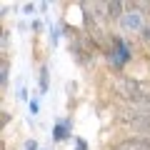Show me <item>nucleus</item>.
<instances>
[{"instance_id": "1", "label": "nucleus", "mask_w": 150, "mask_h": 150, "mask_svg": "<svg viewBox=\"0 0 150 150\" xmlns=\"http://www.w3.org/2000/svg\"><path fill=\"white\" fill-rule=\"evenodd\" d=\"M120 25L125 28V30H143V13L138 10V8H130L128 13L123 15V20H120Z\"/></svg>"}, {"instance_id": "2", "label": "nucleus", "mask_w": 150, "mask_h": 150, "mask_svg": "<svg viewBox=\"0 0 150 150\" xmlns=\"http://www.w3.org/2000/svg\"><path fill=\"white\" fill-rule=\"evenodd\" d=\"M115 150H150V143H148V140H140V138L123 140L120 145H115Z\"/></svg>"}, {"instance_id": "3", "label": "nucleus", "mask_w": 150, "mask_h": 150, "mask_svg": "<svg viewBox=\"0 0 150 150\" xmlns=\"http://www.w3.org/2000/svg\"><path fill=\"white\" fill-rule=\"evenodd\" d=\"M133 128L138 130V133H150V112H140L138 118H135Z\"/></svg>"}, {"instance_id": "4", "label": "nucleus", "mask_w": 150, "mask_h": 150, "mask_svg": "<svg viewBox=\"0 0 150 150\" xmlns=\"http://www.w3.org/2000/svg\"><path fill=\"white\" fill-rule=\"evenodd\" d=\"M125 3H118V0H115V3H108V18H112V20H115V18H118V20H123V15H125Z\"/></svg>"}, {"instance_id": "5", "label": "nucleus", "mask_w": 150, "mask_h": 150, "mask_svg": "<svg viewBox=\"0 0 150 150\" xmlns=\"http://www.w3.org/2000/svg\"><path fill=\"white\" fill-rule=\"evenodd\" d=\"M0 85H3V88L8 85V60L0 63Z\"/></svg>"}, {"instance_id": "6", "label": "nucleus", "mask_w": 150, "mask_h": 150, "mask_svg": "<svg viewBox=\"0 0 150 150\" xmlns=\"http://www.w3.org/2000/svg\"><path fill=\"white\" fill-rule=\"evenodd\" d=\"M40 85H43V90H45V88H48V70H40Z\"/></svg>"}, {"instance_id": "7", "label": "nucleus", "mask_w": 150, "mask_h": 150, "mask_svg": "<svg viewBox=\"0 0 150 150\" xmlns=\"http://www.w3.org/2000/svg\"><path fill=\"white\" fill-rule=\"evenodd\" d=\"M140 33H143L145 43H150V23H145V28H143V30H140Z\"/></svg>"}, {"instance_id": "8", "label": "nucleus", "mask_w": 150, "mask_h": 150, "mask_svg": "<svg viewBox=\"0 0 150 150\" xmlns=\"http://www.w3.org/2000/svg\"><path fill=\"white\" fill-rule=\"evenodd\" d=\"M25 150H35V143H33V140H30V143H25Z\"/></svg>"}]
</instances>
